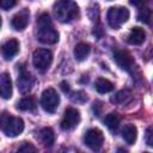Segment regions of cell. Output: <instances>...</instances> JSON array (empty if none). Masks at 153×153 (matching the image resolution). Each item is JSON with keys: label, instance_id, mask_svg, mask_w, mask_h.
<instances>
[{"label": "cell", "instance_id": "6da1fadb", "mask_svg": "<svg viewBox=\"0 0 153 153\" xmlns=\"http://www.w3.org/2000/svg\"><path fill=\"white\" fill-rule=\"evenodd\" d=\"M37 39L44 44H54L59 39V33L54 29L51 18L48 13H42L37 18Z\"/></svg>", "mask_w": 153, "mask_h": 153}, {"label": "cell", "instance_id": "7a4b0ae2", "mask_svg": "<svg viewBox=\"0 0 153 153\" xmlns=\"http://www.w3.org/2000/svg\"><path fill=\"white\" fill-rule=\"evenodd\" d=\"M54 14L61 23H68L79 14V7L74 1L61 0L54 4Z\"/></svg>", "mask_w": 153, "mask_h": 153}, {"label": "cell", "instance_id": "3957f363", "mask_svg": "<svg viewBox=\"0 0 153 153\" xmlns=\"http://www.w3.org/2000/svg\"><path fill=\"white\" fill-rule=\"evenodd\" d=\"M108 23L112 29H118L129 18V10L122 6L110 7L108 11Z\"/></svg>", "mask_w": 153, "mask_h": 153}, {"label": "cell", "instance_id": "277c9868", "mask_svg": "<svg viewBox=\"0 0 153 153\" xmlns=\"http://www.w3.org/2000/svg\"><path fill=\"white\" fill-rule=\"evenodd\" d=\"M53 62V54L48 49H36L32 55V63L39 72H45Z\"/></svg>", "mask_w": 153, "mask_h": 153}, {"label": "cell", "instance_id": "5b68a950", "mask_svg": "<svg viewBox=\"0 0 153 153\" xmlns=\"http://www.w3.org/2000/svg\"><path fill=\"white\" fill-rule=\"evenodd\" d=\"M60 104V96L53 87H48L43 91L41 97V105L44 109V111L53 114L56 111L57 106Z\"/></svg>", "mask_w": 153, "mask_h": 153}, {"label": "cell", "instance_id": "8992f818", "mask_svg": "<svg viewBox=\"0 0 153 153\" xmlns=\"http://www.w3.org/2000/svg\"><path fill=\"white\" fill-rule=\"evenodd\" d=\"M84 142L92 151H98L103 146V142H104L103 131L99 130L98 128H91V129H88L85 133Z\"/></svg>", "mask_w": 153, "mask_h": 153}, {"label": "cell", "instance_id": "52a82bcc", "mask_svg": "<svg viewBox=\"0 0 153 153\" xmlns=\"http://www.w3.org/2000/svg\"><path fill=\"white\" fill-rule=\"evenodd\" d=\"M80 122V112L75 108H67L63 114V118L61 121V128L63 130L74 129Z\"/></svg>", "mask_w": 153, "mask_h": 153}, {"label": "cell", "instance_id": "ba28073f", "mask_svg": "<svg viewBox=\"0 0 153 153\" xmlns=\"http://www.w3.org/2000/svg\"><path fill=\"white\" fill-rule=\"evenodd\" d=\"M2 130L7 136L16 137L19 134H22V131L24 130V121L20 117L10 116L8 120L6 121L5 126L2 127Z\"/></svg>", "mask_w": 153, "mask_h": 153}, {"label": "cell", "instance_id": "9c48e42d", "mask_svg": "<svg viewBox=\"0 0 153 153\" xmlns=\"http://www.w3.org/2000/svg\"><path fill=\"white\" fill-rule=\"evenodd\" d=\"M114 60L117 66L127 72H133L135 68V61L133 56L126 50H116L114 54Z\"/></svg>", "mask_w": 153, "mask_h": 153}, {"label": "cell", "instance_id": "30bf717a", "mask_svg": "<svg viewBox=\"0 0 153 153\" xmlns=\"http://www.w3.org/2000/svg\"><path fill=\"white\" fill-rule=\"evenodd\" d=\"M33 84H35V78L24 67H22L20 68V72H19L18 80H17V85H18L19 92L23 93V94L27 93L29 91H31Z\"/></svg>", "mask_w": 153, "mask_h": 153}, {"label": "cell", "instance_id": "8fae6325", "mask_svg": "<svg viewBox=\"0 0 153 153\" xmlns=\"http://www.w3.org/2000/svg\"><path fill=\"white\" fill-rule=\"evenodd\" d=\"M29 16H30V13H29V11L26 8L22 10L17 14H14L13 18H12V20H11L12 27L14 30H17V31L24 30L27 26V24H29Z\"/></svg>", "mask_w": 153, "mask_h": 153}, {"label": "cell", "instance_id": "7c38bea8", "mask_svg": "<svg viewBox=\"0 0 153 153\" xmlns=\"http://www.w3.org/2000/svg\"><path fill=\"white\" fill-rule=\"evenodd\" d=\"M19 51V42L16 38H11L7 42H5L1 47V53L6 60L13 59Z\"/></svg>", "mask_w": 153, "mask_h": 153}, {"label": "cell", "instance_id": "4fadbf2b", "mask_svg": "<svg viewBox=\"0 0 153 153\" xmlns=\"http://www.w3.org/2000/svg\"><path fill=\"white\" fill-rule=\"evenodd\" d=\"M0 97L10 99L12 97V81L8 73L0 74Z\"/></svg>", "mask_w": 153, "mask_h": 153}, {"label": "cell", "instance_id": "5bb4252c", "mask_svg": "<svg viewBox=\"0 0 153 153\" xmlns=\"http://www.w3.org/2000/svg\"><path fill=\"white\" fill-rule=\"evenodd\" d=\"M146 38V32L142 27H139V26H135L130 30L129 35H128V43L129 44H134V45H140L143 43Z\"/></svg>", "mask_w": 153, "mask_h": 153}, {"label": "cell", "instance_id": "9a60e30c", "mask_svg": "<svg viewBox=\"0 0 153 153\" xmlns=\"http://www.w3.org/2000/svg\"><path fill=\"white\" fill-rule=\"evenodd\" d=\"M122 137L124 139V141L128 145L135 143L136 137H137V129H136V127L134 124H131V123L126 124L123 127V129H122Z\"/></svg>", "mask_w": 153, "mask_h": 153}, {"label": "cell", "instance_id": "2e32d148", "mask_svg": "<svg viewBox=\"0 0 153 153\" xmlns=\"http://www.w3.org/2000/svg\"><path fill=\"white\" fill-rule=\"evenodd\" d=\"M90 44L85 43V42H79L75 47H74V56L78 61H84L87 55L90 54Z\"/></svg>", "mask_w": 153, "mask_h": 153}, {"label": "cell", "instance_id": "e0dca14e", "mask_svg": "<svg viewBox=\"0 0 153 153\" xmlns=\"http://www.w3.org/2000/svg\"><path fill=\"white\" fill-rule=\"evenodd\" d=\"M37 106V102L33 97L29 96V97H24L22 98L18 103H17V109L22 110V111H30V110H35Z\"/></svg>", "mask_w": 153, "mask_h": 153}, {"label": "cell", "instance_id": "ac0fdd59", "mask_svg": "<svg viewBox=\"0 0 153 153\" xmlns=\"http://www.w3.org/2000/svg\"><path fill=\"white\" fill-rule=\"evenodd\" d=\"M39 137L42 140V142L44 143V146L47 147H51L54 145V141H55V134L51 128L49 127H45V128H42L41 131H39Z\"/></svg>", "mask_w": 153, "mask_h": 153}, {"label": "cell", "instance_id": "d6986e66", "mask_svg": "<svg viewBox=\"0 0 153 153\" xmlns=\"http://www.w3.org/2000/svg\"><path fill=\"white\" fill-rule=\"evenodd\" d=\"M94 87L99 93H108L114 90V84L105 78H98L94 82Z\"/></svg>", "mask_w": 153, "mask_h": 153}, {"label": "cell", "instance_id": "ffe728a7", "mask_svg": "<svg viewBox=\"0 0 153 153\" xmlns=\"http://www.w3.org/2000/svg\"><path fill=\"white\" fill-rule=\"evenodd\" d=\"M120 121H121V118H120L118 114H116V112H110V114H108V115L105 116V118H104V124H105L110 130H115V129H117V127H118V124H120Z\"/></svg>", "mask_w": 153, "mask_h": 153}, {"label": "cell", "instance_id": "44dd1931", "mask_svg": "<svg viewBox=\"0 0 153 153\" xmlns=\"http://www.w3.org/2000/svg\"><path fill=\"white\" fill-rule=\"evenodd\" d=\"M130 96H131L130 91H128V90H121V91L116 92L114 97H111V102L115 103V104H122V103H126L130 98Z\"/></svg>", "mask_w": 153, "mask_h": 153}, {"label": "cell", "instance_id": "7402d4cb", "mask_svg": "<svg viewBox=\"0 0 153 153\" xmlns=\"http://www.w3.org/2000/svg\"><path fill=\"white\" fill-rule=\"evenodd\" d=\"M151 18H152V11L149 8H147V7H142L137 13V19L140 22L146 23V24H149Z\"/></svg>", "mask_w": 153, "mask_h": 153}, {"label": "cell", "instance_id": "603a6c76", "mask_svg": "<svg viewBox=\"0 0 153 153\" xmlns=\"http://www.w3.org/2000/svg\"><path fill=\"white\" fill-rule=\"evenodd\" d=\"M71 99H72L74 103H85V102L87 100V94H86L84 91H76V92L72 93Z\"/></svg>", "mask_w": 153, "mask_h": 153}, {"label": "cell", "instance_id": "cb8c5ba5", "mask_svg": "<svg viewBox=\"0 0 153 153\" xmlns=\"http://www.w3.org/2000/svg\"><path fill=\"white\" fill-rule=\"evenodd\" d=\"M16 153H37V149L35 148L33 145L29 143V142H25L24 145H22Z\"/></svg>", "mask_w": 153, "mask_h": 153}, {"label": "cell", "instance_id": "d4e9b609", "mask_svg": "<svg viewBox=\"0 0 153 153\" xmlns=\"http://www.w3.org/2000/svg\"><path fill=\"white\" fill-rule=\"evenodd\" d=\"M16 5H17V2L14 0H1L0 1V7L4 10H10L11 7H13Z\"/></svg>", "mask_w": 153, "mask_h": 153}, {"label": "cell", "instance_id": "484cf974", "mask_svg": "<svg viewBox=\"0 0 153 153\" xmlns=\"http://www.w3.org/2000/svg\"><path fill=\"white\" fill-rule=\"evenodd\" d=\"M145 140H146V143H147L148 146H152V145H153V141H152V127H148V128H147Z\"/></svg>", "mask_w": 153, "mask_h": 153}, {"label": "cell", "instance_id": "4316f807", "mask_svg": "<svg viewBox=\"0 0 153 153\" xmlns=\"http://www.w3.org/2000/svg\"><path fill=\"white\" fill-rule=\"evenodd\" d=\"M60 87H61V90H62L65 93L69 92V84H68L67 81H61V84H60Z\"/></svg>", "mask_w": 153, "mask_h": 153}, {"label": "cell", "instance_id": "83f0119b", "mask_svg": "<svg viewBox=\"0 0 153 153\" xmlns=\"http://www.w3.org/2000/svg\"><path fill=\"white\" fill-rule=\"evenodd\" d=\"M93 35L97 36V37H102V35H103V30H102V27H100V26L94 27V30H93Z\"/></svg>", "mask_w": 153, "mask_h": 153}, {"label": "cell", "instance_id": "f1b7e54d", "mask_svg": "<svg viewBox=\"0 0 153 153\" xmlns=\"http://www.w3.org/2000/svg\"><path fill=\"white\" fill-rule=\"evenodd\" d=\"M117 153H128V151L122 148V147H120V148H117Z\"/></svg>", "mask_w": 153, "mask_h": 153}, {"label": "cell", "instance_id": "f546056e", "mask_svg": "<svg viewBox=\"0 0 153 153\" xmlns=\"http://www.w3.org/2000/svg\"><path fill=\"white\" fill-rule=\"evenodd\" d=\"M0 27H1V17H0Z\"/></svg>", "mask_w": 153, "mask_h": 153}, {"label": "cell", "instance_id": "4dcf8cb0", "mask_svg": "<svg viewBox=\"0 0 153 153\" xmlns=\"http://www.w3.org/2000/svg\"><path fill=\"white\" fill-rule=\"evenodd\" d=\"M143 153H149V152H143Z\"/></svg>", "mask_w": 153, "mask_h": 153}]
</instances>
